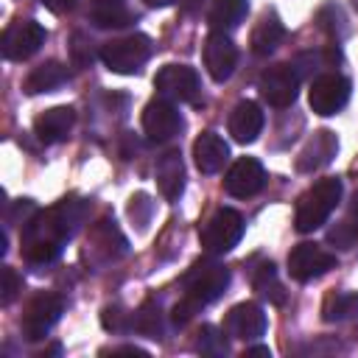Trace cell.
<instances>
[{
    "label": "cell",
    "instance_id": "cell-1",
    "mask_svg": "<svg viewBox=\"0 0 358 358\" xmlns=\"http://www.w3.org/2000/svg\"><path fill=\"white\" fill-rule=\"evenodd\" d=\"M84 201L78 199H64L53 204L45 213H36L25 227H22V257L34 266H48L62 255L64 241L73 238L78 224L84 221Z\"/></svg>",
    "mask_w": 358,
    "mask_h": 358
},
{
    "label": "cell",
    "instance_id": "cell-2",
    "mask_svg": "<svg viewBox=\"0 0 358 358\" xmlns=\"http://www.w3.org/2000/svg\"><path fill=\"white\" fill-rule=\"evenodd\" d=\"M227 285H229V268H227V266H221V263L213 260V257L196 260V263L182 274V288H185V294H182V299L173 305V313H171L173 324H176V327L187 324V322L193 319V313H196L199 308L215 302V299L227 291Z\"/></svg>",
    "mask_w": 358,
    "mask_h": 358
},
{
    "label": "cell",
    "instance_id": "cell-3",
    "mask_svg": "<svg viewBox=\"0 0 358 358\" xmlns=\"http://www.w3.org/2000/svg\"><path fill=\"white\" fill-rule=\"evenodd\" d=\"M341 201V179L336 176H327V179H319L316 185H310L299 199H296V210H294V224L299 232H313L319 229L330 215L333 210L338 207Z\"/></svg>",
    "mask_w": 358,
    "mask_h": 358
},
{
    "label": "cell",
    "instance_id": "cell-4",
    "mask_svg": "<svg viewBox=\"0 0 358 358\" xmlns=\"http://www.w3.org/2000/svg\"><path fill=\"white\" fill-rule=\"evenodd\" d=\"M101 62L120 76L140 73V67L151 59V39L145 34H129L120 39H109L101 45Z\"/></svg>",
    "mask_w": 358,
    "mask_h": 358
},
{
    "label": "cell",
    "instance_id": "cell-5",
    "mask_svg": "<svg viewBox=\"0 0 358 358\" xmlns=\"http://www.w3.org/2000/svg\"><path fill=\"white\" fill-rule=\"evenodd\" d=\"M199 238H201V246L207 255H224V252L235 249L238 241L243 238V215L232 207H221L199 229Z\"/></svg>",
    "mask_w": 358,
    "mask_h": 358
},
{
    "label": "cell",
    "instance_id": "cell-6",
    "mask_svg": "<svg viewBox=\"0 0 358 358\" xmlns=\"http://www.w3.org/2000/svg\"><path fill=\"white\" fill-rule=\"evenodd\" d=\"M64 310V299L53 291H39L28 299L25 310H22V319H20V330L28 341H39L50 333V327L59 322Z\"/></svg>",
    "mask_w": 358,
    "mask_h": 358
},
{
    "label": "cell",
    "instance_id": "cell-7",
    "mask_svg": "<svg viewBox=\"0 0 358 358\" xmlns=\"http://www.w3.org/2000/svg\"><path fill=\"white\" fill-rule=\"evenodd\" d=\"M257 90L263 95V101L268 106L285 109L296 101L299 92V73L294 70V64H271L260 73L257 78Z\"/></svg>",
    "mask_w": 358,
    "mask_h": 358
},
{
    "label": "cell",
    "instance_id": "cell-8",
    "mask_svg": "<svg viewBox=\"0 0 358 358\" xmlns=\"http://www.w3.org/2000/svg\"><path fill=\"white\" fill-rule=\"evenodd\" d=\"M350 90H352L350 78H344L338 73H324V76L313 78V84L308 90V103H310V109L316 115L330 117V115H336V112H341L347 106Z\"/></svg>",
    "mask_w": 358,
    "mask_h": 358
},
{
    "label": "cell",
    "instance_id": "cell-9",
    "mask_svg": "<svg viewBox=\"0 0 358 358\" xmlns=\"http://www.w3.org/2000/svg\"><path fill=\"white\" fill-rule=\"evenodd\" d=\"M154 87L162 98L171 101H182V103H196L199 101V73L187 64H165L157 76H154Z\"/></svg>",
    "mask_w": 358,
    "mask_h": 358
},
{
    "label": "cell",
    "instance_id": "cell-10",
    "mask_svg": "<svg viewBox=\"0 0 358 358\" xmlns=\"http://www.w3.org/2000/svg\"><path fill=\"white\" fill-rule=\"evenodd\" d=\"M45 28L34 20H20L14 25H8L3 31V39H0V48H3V56L8 62H22V59H31L42 45H45Z\"/></svg>",
    "mask_w": 358,
    "mask_h": 358
},
{
    "label": "cell",
    "instance_id": "cell-11",
    "mask_svg": "<svg viewBox=\"0 0 358 358\" xmlns=\"http://www.w3.org/2000/svg\"><path fill=\"white\" fill-rule=\"evenodd\" d=\"M330 268H336V255H330L319 243H299L288 255V274L296 282H310Z\"/></svg>",
    "mask_w": 358,
    "mask_h": 358
},
{
    "label": "cell",
    "instance_id": "cell-12",
    "mask_svg": "<svg viewBox=\"0 0 358 358\" xmlns=\"http://www.w3.org/2000/svg\"><path fill=\"white\" fill-rule=\"evenodd\" d=\"M182 129V117L179 109L173 106L171 98H154L145 103L143 109V131L151 143H165L171 137H176Z\"/></svg>",
    "mask_w": 358,
    "mask_h": 358
},
{
    "label": "cell",
    "instance_id": "cell-13",
    "mask_svg": "<svg viewBox=\"0 0 358 358\" xmlns=\"http://www.w3.org/2000/svg\"><path fill=\"white\" fill-rule=\"evenodd\" d=\"M204 67L210 73L213 81L224 84L235 67H238V48L232 45V39L221 31H213L207 39H204Z\"/></svg>",
    "mask_w": 358,
    "mask_h": 358
},
{
    "label": "cell",
    "instance_id": "cell-14",
    "mask_svg": "<svg viewBox=\"0 0 358 358\" xmlns=\"http://www.w3.org/2000/svg\"><path fill=\"white\" fill-rule=\"evenodd\" d=\"M266 185V171L255 157H241L229 165L227 176H224V187L229 196L235 199H249L255 193H260Z\"/></svg>",
    "mask_w": 358,
    "mask_h": 358
},
{
    "label": "cell",
    "instance_id": "cell-15",
    "mask_svg": "<svg viewBox=\"0 0 358 358\" xmlns=\"http://www.w3.org/2000/svg\"><path fill=\"white\" fill-rule=\"evenodd\" d=\"M266 313L257 302H238L224 316V333L241 341H252L266 333Z\"/></svg>",
    "mask_w": 358,
    "mask_h": 358
},
{
    "label": "cell",
    "instance_id": "cell-16",
    "mask_svg": "<svg viewBox=\"0 0 358 358\" xmlns=\"http://www.w3.org/2000/svg\"><path fill=\"white\" fill-rule=\"evenodd\" d=\"M336 151H338L336 134H333L330 129H319V131H313V137L302 145V151H299V157H296V171L313 173V171L324 168V165L336 157Z\"/></svg>",
    "mask_w": 358,
    "mask_h": 358
},
{
    "label": "cell",
    "instance_id": "cell-17",
    "mask_svg": "<svg viewBox=\"0 0 358 358\" xmlns=\"http://www.w3.org/2000/svg\"><path fill=\"white\" fill-rule=\"evenodd\" d=\"M229 159V145L215 131H204L193 143V162L201 173H218Z\"/></svg>",
    "mask_w": 358,
    "mask_h": 358
},
{
    "label": "cell",
    "instance_id": "cell-18",
    "mask_svg": "<svg viewBox=\"0 0 358 358\" xmlns=\"http://www.w3.org/2000/svg\"><path fill=\"white\" fill-rule=\"evenodd\" d=\"M73 123H76V112L70 106H53V109H45L34 120V134L45 145H53V143H62L70 134Z\"/></svg>",
    "mask_w": 358,
    "mask_h": 358
},
{
    "label": "cell",
    "instance_id": "cell-19",
    "mask_svg": "<svg viewBox=\"0 0 358 358\" xmlns=\"http://www.w3.org/2000/svg\"><path fill=\"white\" fill-rule=\"evenodd\" d=\"M263 123H266L263 109L255 101H241L232 109V115H229V134H232L235 143H243L246 145V143H255L257 140V134L263 131Z\"/></svg>",
    "mask_w": 358,
    "mask_h": 358
},
{
    "label": "cell",
    "instance_id": "cell-20",
    "mask_svg": "<svg viewBox=\"0 0 358 358\" xmlns=\"http://www.w3.org/2000/svg\"><path fill=\"white\" fill-rule=\"evenodd\" d=\"M157 187L168 201H176L182 187H185V165L179 151H168L157 162Z\"/></svg>",
    "mask_w": 358,
    "mask_h": 358
},
{
    "label": "cell",
    "instance_id": "cell-21",
    "mask_svg": "<svg viewBox=\"0 0 358 358\" xmlns=\"http://www.w3.org/2000/svg\"><path fill=\"white\" fill-rule=\"evenodd\" d=\"M90 246H92V252H103L101 260L109 263V260H117V257L126 252V238L117 232L115 221L103 218V221H98V224L90 229Z\"/></svg>",
    "mask_w": 358,
    "mask_h": 358
},
{
    "label": "cell",
    "instance_id": "cell-22",
    "mask_svg": "<svg viewBox=\"0 0 358 358\" xmlns=\"http://www.w3.org/2000/svg\"><path fill=\"white\" fill-rule=\"evenodd\" d=\"M282 39H285V25L277 20V14H263L260 22L255 25L252 36H249V45H252V53L268 56L280 48Z\"/></svg>",
    "mask_w": 358,
    "mask_h": 358
},
{
    "label": "cell",
    "instance_id": "cell-23",
    "mask_svg": "<svg viewBox=\"0 0 358 358\" xmlns=\"http://www.w3.org/2000/svg\"><path fill=\"white\" fill-rule=\"evenodd\" d=\"M87 17L98 28H123L131 22V11L126 0H90Z\"/></svg>",
    "mask_w": 358,
    "mask_h": 358
},
{
    "label": "cell",
    "instance_id": "cell-24",
    "mask_svg": "<svg viewBox=\"0 0 358 358\" xmlns=\"http://www.w3.org/2000/svg\"><path fill=\"white\" fill-rule=\"evenodd\" d=\"M64 81H67V67L59 62H45L28 73V78L22 81V90L28 95H39V92H53Z\"/></svg>",
    "mask_w": 358,
    "mask_h": 358
},
{
    "label": "cell",
    "instance_id": "cell-25",
    "mask_svg": "<svg viewBox=\"0 0 358 358\" xmlns=\"http://www.w3.org/2000/svg\"><path fill=\"white\" fill-rule=\"evenodd\" d=\"M249 11V0H213L210 6V14H207V22L213 31H229L235 28Z\"/></svg>",
    "mask_w": 358,
    "mask_h": 358
},
{
    "label": "cell",
    "instance_id": "cell-26",
    "mask_svg": "<svg viewBox=\"0 0 358 358\" xmlns=\"http://www.w3.org/2000/svg\"><path fill=\"white\" fill-rule=\"evenodd\" d=\"M131 330H137L145 338H159L162 336V310L154 299H145L134 313H131Z\"/></svg>",
    "mask_w": 358,
    "mask_h": 358
},
{
    "label": "cell",
    "instance_id": "cell-27",
    "mask_svg": "<svg viewBox=\"0 0 358 358\" xmlns=\"http://www.w3.org/2000/svg\"><path fill=\"white\" fill-rule=\"evenodd\" d=\"M252 285H255V291H257L260 296H266L268 302H274V305H282V302H285V288H282V282L277 280L274 263H263V266L255 271Z\"/></svg>",
    "mask_w": 358,
    "mask_h": 358
},
{
    "label": "cell",
    "instance_id": "cell-28",
    "mask_svg": "<svg viewBox=\"0 0 358 358\" xmlns=\"http://www.w3.org/2000/svg\"><path fill=\"white\" fill-rule=\"evenodd\" d=\"M324 322H347L358 316V294H330L322 308Z\"/></svg>",
    "mask_w": 358,
    "mask_h": 358
},
{
    "label": "cell",
    "instance_id": "cell-29",
    "mask_svg": "<svg viewBox=\"0 0 358 358\" xmlns=\"http://www.w3.org/2000/svg\"><path fill=\"white\" fill-rule=\"evenodd\" d=\"M224 336H227L224 330H218V327H213V324H204V327L199 330L196 350H199L201 355H224V352H227V338H224Z\"/></svg>",
    "mask_w": 358,
    "mask_h": 358
},
{
    "label": "cell",
    "instance_id": "cell-30",
    "mask_svg": "<svg viewBox=\"0 0 358 358\" xmlns=\"http://www.w3.org/2000/svg\"><path fill=\"white\" fill-rule=\"evenodd\" d=\"M316 22H319V28H322V31H327V34H330L336 42H338V39L347 34V25H344L347 20H344V14H341V8H338L336 3L324 6V8L316 14Z\"/></svg>",
    "mask_w": 358,
    "mask_h": 358
},
{
    "label": "cell",
    "instance_id": "cell-31",
    "mask_svg": "<svg viewBox=\"0 0 358 358\" xmlns=\"http://www.w3.org/2000/svg\"><path fill=\"white\" fill-rule=\"evenodd\" d=\"M327 241L336 243L338 249H350V246L358 241V221H355V215L350 213V218L338 221V224L327 232Z\"/></svg>",
    "mask_w": 358,
    "mask_h": 358
},
{
    "label": "cell",
    "instance_id": "cell-32",
    "mask_svg": "<svg viewBox=\"0 0 358 358\" xmlns=\"http://www.w3.org/2000/svg\"><path fill=\"white\" fill-rule=\"evenodd\" d=\"M101 324H103L106 330H112V333H120V330L131 327V313H123V308L109 305V308H103V313H101Z\"/></svg>",
    "mask_w": 358,
    "mask_h": 358
},
{
    "label": "cell",
    "instance_id": "cell-33",
    "mask_svg": "<svg viewBox=\"0 0 358 358\" xmlns=\"http://www.w3.org/2000/svg\"><path fill=\"white\" fill-rule=\"evenodd\" d=\"M0 277H3V288H0L3 294H0V302H3V305H11L14 296H17L20 288H22V280H20V274H17L11 266H3Z\"/></svg>",
    "mask_w": 358,
    "mask_h": 358
},
{
    "label": "cell",
    "instance_id": "cell-34",
    "mask_svg": "<svg viewBox=\"0 0 358 358\" xmlns=\"http://www.w3.org/2000/svg\"><path fill=\"white\" fill-rule=\"evenodd\" d=\"M92 42L84 34H73V45H70V56L78 67H90L92 64Z\"/></svg>",
    "mask_w": 358,
    "mask_h": 358
},
{
    "label": "cell",
    "instance_id": "cell-35",
    "mask_svg": "<svg viewBox=\"0 0 358 358\" xmlns=\"http://www.w3.org/2000/svg\"><path fill=\"white\" fill-rule=\"evenodd\" d=\"M76 3H78V0H42V6H45L48 11H53V14H64V11H70Z\"/></svg>",
    "mask_w": 358,
    "mask_h": 358
},
{
    "label": "cell",
    "instance_id": "cell-36",
    "mask_svg": "<svg viewBox=\"0 0 358 358\" xmlns=\"http://www.w3.org/2000/svg\"><path fill=\"white\" fill-rule=\"evenodd\" d=\"M252 355H266V358H271V350H268V347H249V350L243 352V358H252Z\"/></svg>",
    "mask_w": 358,
    "mask_h": 358
},
{
    "label": "cell",
    "instance_id": "cell-37",
    "mask_svg": "<svg viewBox=\"0 0 358 358\" xmlns=\"http://www.w3.org/2000/svg\"><path fill=\"white\" fill-rule=\"evenodd\" d=\"M179 6H182L185 11H196V8L201 6V0H179Z\"/></svg>",
    "mask_w": 358,
    "mask_h": 358
},
{
    "label": "cell",
    "instance_id": "cell-38",
    "mask_svg": "<svg viewBox=\"0 0 358 358\" xmlns=\"http://www.w3.org/2000/svg\"><path fill=\"white\" fill-rule=\"evenodd\" d=\"M145 6H151V8H162V6H171V3H176V0H143Z\"/></svg>",
    "mask_w": 358,
    "mask_h": 358
},
{
    "label": "cell",
    "instance_id": "cell-39",
    "mask_svg": "<svg viewBox=\"0 0 358 358\" xmlns=\"http://www.w3.org/2000/svg\"><path fill=\"white\" fill-rule=\"evenodd\" d=\"M350 3H352V8H355V11H358V0H350Z\"/></svg>",
    "mask_w": 358,
    "mask_h": 358
}]
</instances>
